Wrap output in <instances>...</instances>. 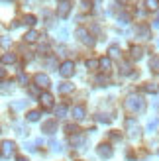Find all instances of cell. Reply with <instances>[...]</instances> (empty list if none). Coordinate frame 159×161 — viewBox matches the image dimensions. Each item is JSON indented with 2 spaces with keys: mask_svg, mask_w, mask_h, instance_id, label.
I'll return each mask as SVG.
<instances>
[{
  "mask_svg": "<svg viewBox=\"0 0 159 161\" xmlns=\"http://www.w3.org/2000/svg\"><path fill=\"white\" fill-rule=\"evenodd\" d=\"M124 108L132 112V114H136V112H144L145 110V100L141 98L140 94H130L128 98L124 100Z\"/></svg>",
  "mask_w": 159,
  "mask_h": 161,
  "instance_id": "cell-1",
  "label": "cell"
},
{
  "mask_svg": "<svg viewBox=\"0 0 159 161\" xmlns=\"http://www.w3.org/2000/svg\"><path fill=\"white\" fill-rule=\"evenodd\" d=\"M126 130H128V136H130L132 140L140 138V134H141L140 126H138V122H136L134 118H128V120H126Z\"/></svg>",
  "mask_w": 159,
  "mask_h": 161,
  "instance_id": "cell-2",
  "label": "cell"
},
{
  "mask_svg": "<svg viewBox=\"0 0 159 161\" xmlns=\"http://www.w3.org/2000/svg\"><path fill=\"white\" fill-rule=\"evenodd\" d=\"M16 153V143L10 142V140H6L0 143V155H4V157H12Z\"/></svg>",
  "mask_w": 159,
  "mask_h": 161,
  "instance_id": "cell-3",
  "label": "cell"
},
{
  "mask_svg": "<svg viewBox=\"0 0 159 161\" xmlns=\"http://www.w3.org/2000/svg\"><path fill=\"white\" fill-rule=\"evenodd\" d=\"M73 73H75V63L73 61H63L61 67H59V75L69 79V77H73Z\"/></svg>",
  "mask_w": 159,
  "mask_h": 161,
  "instance_id": "cell-4",
  "label": "cell"
},
{
  "mask_svg": "<svg viewBox=\"0 0 159 161\" xmlns=\"http://www.w3.org/2000/svg\"><path fill=\"white\" fill-rule=\"evenodd\" d=\"M85 142H86V134H83V132L71 134V146H73V147L83 149V147H85Z\"/></svg>",
  "mask_w": 159,
  "mask_h": 161,
  "instance_id": "cell-5",
  "label": "cell"
},
{
  "mask_svg": "<svg viewBox=\"0 0 159 161\" xmlns=\"http://www.w3.org/2000/svg\"><path fill=\"white\" fill-rule=\"evenodd\" d=\"M75 36L79 37V39H81V42L85 43V45H94V37L89 34V31H86L85 28H79L77 31H75Z\"/></svg>",
  "mask_w": 159,
  "mask_h": 161,
  "instance_id": "cell-6",
  "label": "cell"
},
{
  "mask_svg": "<svg viewBox=\"0 0 159 161\" xmlns=\"http://www.w3.org/2000/svg\"><path fill=\"white\" fill-rule=\"evenodd\" d=\"M39 104H41L43 110H51L53 108V96L49 92H41L39 94Z\"/></svg>",
  "mask_w": 159,
  "mask_h": 161,
  "instance_id": "cell-7",
  "label": "cell"
},
{
  "mask_svg": "<svg viewBox=\"0 0 159 161\" xmlns=\"http://www.w3.org/2000/svg\"><path fill=\"white\" fill-rule=\"evenodd\" d=\"M34 83H36V86H39V88H47L51 85V80H49V77H47L45 73H37L36 77H34Z\"/></svg>",
  "mask_w": 159,
  "mask_h": 161,
  "instance_id": "cell-8",
  "label": "cell"
},
{
  "mask_svg": "<svg viewBox=\"0 0 159 161\" xmlns=\"http://www.w3.org/2000/svg\"><path fill=\"white\" fill-rule=\"evenodd\" d=\"M112 153H114V151H112V147H110L108 143H100V146H98V155L100 157L110 159V157H112Z\"/></svg>",
  "mask_w": 159,
  "mask_h": 161,
  "instance_id": "cell-9",
  "label": "cell"
},
{
  "mask_svg": "<svg viewBox=\"0 0 159 161\" xmlns=\"http://www.w3.org/2000/svg\"><path fill=\"white\" fill-rule=\"evenodd\" d=\"M41 132H45V134L57 132V122H55V120H47V122H43L41 124Z\"/></svg>",
  "mask_w": 159,
  "mask_h": 161,
  "instance_id": "cell-10",
  "label": "cell"
},
{
  "mask_svg": "<svg viewBox=\"0 0 159 161\" xmlns=\"http://www.w3.org/2000/svg\"><path fill=\"white\" fill-rule=\"evenodd\" d=\"M130 55H132V59L140 61L141 57H144V47H141V45H132L130 47Z\"/></svg>",
  "mask_w": 159,
  "mask_h": 161,
  "instance_id": "cell-11",
  "label": "cell"
},
{
  "mask_svg": "<svg viewBox=\"0 0 159 161\" xmlns=\"http://www.w3.org/2000/svg\"><path fill=\"white\" fill-rule=\"evenodd\" d=\"M69 12H71V2H69V0H65V2H61V4H59V10H57V14L61 16V18H67V16H69Z\"/></svg>",
  "mask_w": 159,
  "mask_h": 161,
  "instance_id": "cell-12",
  "label": "cell"
},
{
  "mask_svg": "<svg viewBox=\"0 0 159 161\" xmlns=\"http://www.w3.org/2000/svg\"><path fill=\"white\" fill-rule=\"evenodd\" d=\"M138 34H140L141 39H151V30H149L147 26H144V24L138 26Z\"/></svg>",
  "mask_w": 159,
  "mask_h": 161,
  "instance_id": "cell-13",
  "label": "cell"
},
{
  "mask_svg": "<svg viewBox=\"0 0 159 161\" xmlns=\"http://www.w3.org/2000/svg\"><path fill=\"white\" fill-rule=\"evenodd\" d=\"M98 67L104 71V73H108V71L112 69V59H110V57H102V59L98 61Z\"/></svg>",
  "mask_w": 159,
  "mask_h": 161,
  "instance_id": "cell-14",
  "label": "cell"
},
{
  "mask_svg": "<svg viewBox=\"0 0 159 161\" xmlns=\"http://www.w3.org/2000/svg\"><path fill=\"white\" fill-rule=\"evenodd\" d=\"M85 106H73V118L75 120H83L85 118Z\"/></svg>",
  "mask_w": 159,
  "mask_h": 161,
  "instance_id": "cell-15",
  "label": "cell"
},
{
  "mask_svg": "<svg viewBox=\"0 0 159 161\" xmlns=\"http://www.w3.org/2000/svg\"><path fill=\"white\" fill-rule=\"evenodd\" d=\"M37 37H39V34H37V31H36V30H30V31H28V34H26V36H24V39H26V42H28V43H34V42H37Z\"/></svg>",
  "mask_w": 159,
  "mask_h": 161,
  "instance_id": "cell-16",
  "label": "cell"
},
{
  "mask_svg": "<svg viewBox=\"0 0 159 161\" xmlns=\"http://www.w3.org/2000/svg\"><path fill=\"white\" fill-rule=\"evenodd\" d=\"M67 112H69L67 104H59V106L55 108V114H57V118H65V116H67Z\"/></svg>",
  "mask_w": 159,
  "mask_h": 161,
  "instance_id": "cell-17",
  "label": "cell"
},
{
  "mask_svg": "<svg viewBox=\"0 0 159 161\" xmlns=\"http://www.w3.org/2000/svg\"><path fill=\"white\" fill-rule=\"evenodd\" d=\"M59 92L61 94H71V92H73V85H71V83H61L59 85Z\"/></svg>",
  "mask_w": 159,
  "mask_h": 161,
  "instance_id": "cell-18",
  "label": "cell"
},
{
  "mask_svg": "<svg viewBox=\"0 0 159 161\" xmlns=\"http://www.w3.org/2000/svg\"><path fill=\"white\" fill-rule=\"evenodd\" d=\"M12 91H14L12 83H0V92H2V94H10Z\"/></svg>",
  "mask_w": 159,
  "mask_h": 161,
  "instance_id": "cell-19",
  "label": "cell"
},
{
  "mask_svg": "<svg viewBox=\"0 0 159 161\" xmlns=\"http://www.w3.org/2000/svg\"><path fill=\"white\" fill-rule=\"evenodd\" d=\"M2 63H6V65H12V63H16V53H4V55H2Z\"/></svg>",
  "mask_w": 159,
  "mask_h": 161,
  "instance_id": "cell-20",
  "label": "cell"
},
{
  "mask_svg": "<svg viewBox=\"0 0 159 161\" xmlns=\"http://www.w3.org/2000/svg\"><path fill=\"white\" fill-rule=\"evenodd\" d=\"M130 24V16L128 14H120L118 16V26H128Z\"/></svg>",
  "mask_w": 159,
  "mask_h": 161,
  "instance_id": "cell-21",
  "label": "cell"
},
{
  "mask_svg": "<svg viewBox=\"0 0 159 161\" xmlns=\"http://www.w3.org/2000/svg\"><path fill=\"white\" fill-rule=\"evenodd\" d=\"M144 88H145V92H159V85L157 83H147Z\"/></svg>",
  "mask_w": 159,
  "mask_h": 161,
  "instance_id": "cell-22",
  "label": "cell"
},
{
  "mask_svg": "<svg viewBox=\"0 0 159 161\" xmlns=\"http://www.w3.org/2000/svg\"><path fill=\"white\" fill-rule=\"evenodd\" d=\"M157 124H159V120H157V118H151V120H149V124H147V132H149V134L155 132V130H157Z\"/></svg>",
  "mask_w": 159,
  "mask_h": 161,
  "instance_id": "cell-23",
  "label": "cell"
},
{
  "mask_svg": "<svg viewBox=\"0 0 159 161\" xmlns=\"http://www.w3.org/2000/svg\"><path fill=\"white\" fill-rule=\"evenodd\" d=\"M39 116H41V114H39L37 110H31V112H28V120H30V122H37V120H39Z\"/></svg>",
  "mask_w": 159,
  "mask_h": 161,
  "instance_id": "cell-24",
  "label": "cell"
},
{
  "mask_svg": "<svg viewBox=\"0 0 159 161\" xmlns=\"http://www.w3.org/2000/svg\"><path fill=\"white\" fill-rule=\"evenodd\" d=\"M145 6L149 10H159V0H145Z\"/></svg>",
  "mask_w": 159,
  "mask_h": 161,
  "instance_id": "cell-25",
  "label": "cell"
},
{
  "mask_svg": "<svg viewBox=\"0 0 159 161\" xmlns=\"http://www.w3.org/2000/svg\"><path fill=\"white\" fill-rule=\"evenodd\" d=\"M108 53H110V57H120V47H118V45H110Z\"/></svg>",
  "mask_w": 159,
  "mask_h": 161,
  "instance_id": "cell-26",
  "label": "cell"
},
{
  "mask_svg": "<svg viewBox=\"0 0 159 161\" xmlns=\"http://www.w3.org/2000/svg\"><path fill=\"white\" fill-rule=\"evenodd\" d=\"M37 20H36V16H31V14H28V16H24V24L26 26H34Z\"/></svg>",
  "mask_w": 159,
  "mask_h": 161,
  "instance_id": "cell-27",
  "label": "cell"
},
{
  "mask_svg": "<svg viewBox=\"0 0 159 161\" xmlns=\"http://www.w3.org/2000/svg\"><path fill=\"white\" fill-rule=\"evenodd\" d=\"M149 69H153V71L159 73V57H153L151 61H149Z\"/></svg>",
  "mask_w": 159,
  "mask_h": 161,
  "instance_id": "cell-28",
  "label": "cell"
},
{
  "mask_svg": "<svg viewBox=\"0 0 159 161\" xmlns=\"http://www.w3.org/2000/svg\"><path fill=\"white\" fill-rule=\"evenodd\" d=\"M39 143H41V140H36V142H31V143H28V146H26V149H28V151H36V149H37V146H39Z\"/></svg>",
  "mask_w": 159,
  "mask_h": 161,
  "instance_id": "cell-29",
  "label": "cell"
},
{
  "mask_svg": "<svg viewBox=\"0 0 159 161\" xmlns=\"http://www.w3.org/2000/svg\"><path fill=\"white\" fill-rule=\"evenodd\" d=\"M49 147H51L53 151H63L61 143H59V142H55V140H51V142H49Z\"/></svg>",
  "mask_w": 159,
  "mask_h": 161,
  "instance_id": "cell-30",
  "label": "cell"
},
{
  "mask_svg": "<svg viewBox=\"0 0 159 161\" xmlns=\"http://www.w3.org/2000/svg\"><path fill=\"white\" fill-rule=\"evenodd\" d=\"M28 106V100H22V102H14L12 104V108L14 110H22V108H26Z\"/></svg>",
  "mask_w": 159,
  "mask_h": 161,
  "instance_id": "cell-31",
  "label": "cell"
},
{
  "mask_svg": "<svg viewBox=\"0 0 159 161\" xmlns=\"http://www.w3.org/2000/svg\"><path fill=\"white\" fill-rule=\"evenodd\" d=\"M86 69H98V59H89L86 61Z\"/></svg>",
  "mask_w": 159,
  "mask_h": 161,
  "instance_id": "cell-32",
  "label": "cell"
},
{
  "mask_svg": "<svg viewBox=\"0 0 159 161\" xmlns=\"http://www.w3.org/2000/svg\"><path fill=\"white\" fill-rule=\"evenodd\" d=\"M65 130H67L69 134H77V132H79V128H77L75 124H67V126H65Z\"/></svg>",
  "mask_w": 159,
  "mask_h": 161,
  "instance_id": "cell-33",
  "label": "cell"
},
{
  "mask_svg": "<svg viewBox=\"0 0 159 161\" xmlns=\"http://www.w3.org/2000/svg\"><path fill=\"white\" fill-rule=\"evenodd\" d=\"M130 73H132V67L128 63H122V75H130Z\"/></svg>",
  "mask_w": 159,
  "mask_h": 161,
  "instance_id": "cell-34",
  "label": "cell"
},
{
  "mask_svg": "<svg viewBox=\"0 0 159 161\" xmlns=\"http://www.w3.org/2000/svg\"><path fill=\"white\" fill-rule=\"evenodd\" d=\"M98 122H104V124H110V122H112V118H110V116H98Z\"/></svg>",
  "mask_w": 159,
  "mask_h": 161,
  "instance_id": "cell-35",
  "label": "cell"
},
{
  "mask_svg": "<svg viewBox=\"0 0 159 161\" xmlns=\"http://www.w3.org/2000/svg\"><path fill=\"white\" fill-rule=\"evenodd\" d=\"M96 83H98L100 86H106V85H108V79H106V77H98V79H96Z\"/></svg>",
  "mask_w": 159,
  "mask_h": 161,
  "instance_id": "cell-36",
  "label": "cell"
},
{
  "mask_svg": "<svg viewBox=\"0 0 159 161\" xmlns=\"http://www.w3.org/2000/svg\"><path fill=\"white\" fill-rule=\"evenodd\" d=\"M81 8H83V10H89V8H90V2H89V0H83V2H81Z\"/></svg>",
  "mask_w": 159,
  "mask_h": 161,
  "instance_id": "cell-37",
  "label": "cell"
},
{
  "mask_svg": "<svg viewBox=\"0 0 159 161\" xmlns=\"http://www.w3.org/2000/svg\"><path fill=\"white\" fill-rule=\"evenodd\" d=\"M26 80H28V77L24 75V73H20V83H26Z\"/></svg>",
  "mask_w": 159,
  "mask_h": 161,
  "instance_id": "cell-38",
  "label": "cell"
},
{
  "mask_svg": "<svg viewBox=\"0 0 159 161\" xmlns=\"http://www.w3.org/2000/svg\"><path fill=\"white\" fill-rule=\"evenodd\" d=\"M153 28H159V14H157V18H155V22H153Z\"/></svg>",
  "mask_w": 159,
  "mask_h": 161,
  "instance_id": "cell-39",
  "label": "cell"
},
{
  "mask_svg": "<svg viewBox=\"0 0 159 161\" xmlns=\"http://www.w3.org/2000/svg\"><path fill=\"white\" fill-rule=\"evenodd\" d=\"M6 77V69H0V79H4Z\"/></svg>",
  "mask_w": 159,
  "mask_h": 161,
  "instance_id": "cell-40",
  "label": "cell"
},
{
  "mask_svg": "<svg viewBox=\"0 0 159 161\" xmlns=\"http://www.w3.org/2000/svg\"><path fill=\"white\" fill-rule=\"evenodd\" d=\"M16 161H28L26 157H18V159H16Z\"/></svg>",
  "mask_w": 159,
  "mask_h": 161,
  "instance_id": "cell-41",
  "label": "cell"
},
{
  "mask_svg": "<svg viewBox=\"0 0 159 161\" xmlns=\"http://www.w3.org/2000/svg\"><path fill=\"white\" fill-rule=\"evenodd\" d=\"M116 2H120V4H126V2H128V0H116Z\"/></svg>",
  "mask_w": 159,
  "mask_h": 161,
  "instance_id": "cell-42",
  "label": "cell"
},
{
  "mask_svg": "<svg viewBox=\"0 0 159 161\" xmlns=\"http://www.w3.org/2000/svg\"><path fill=\"white\" fill-rule=\"evenodd\" d=\"M59 2H65V0H59Z\"/></svg>",
  "mask_w": 159,
  "mask_h": 161,
  "instance_id": "cell-43",
  "label": "cell"
},
{
  "mask_svg": "<svg viewBox=\"0 0 159 161\" xmlns=\"http://www.w3.org/2000/svg\"><path fill=\"white\" fill-rule=\"evenodd\" d=\"M157 47H159V42H157Z\"/></svg>",
  "mask_w": 159,
  "mask_h": 161,
  "instance_id": "cell-44",
  "label": "cell"
}]
</instances>
